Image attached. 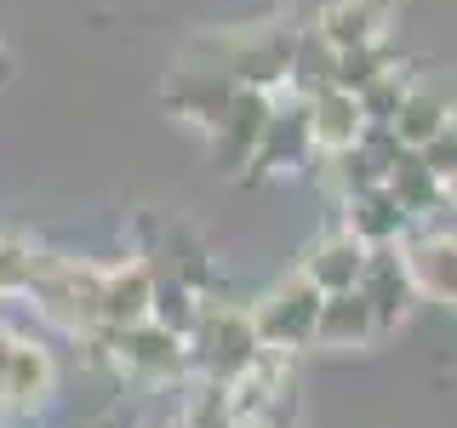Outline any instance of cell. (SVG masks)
I'll use <instances>...</instances> for the list:
<instances>
[{
  "instance_id": "1",
  "label": "cell",
  "mask_w": 457,
  "mask_h": 428,
  "mask_svg": "<svg viewBox=\"0 0 457 428\" xmlns=\"http://www.w3.org/2000/svg\"><path fill=\"white\" fill-rule=\"evenodd\" d=\"M320 297H326V292H314L303 275L286 280L280 292L252 314V337H257V349H280V354H286V349H303L309 332H314V309H320Z\"/></svg>"
},
{
  "instance_id": "2",
  "label": "cell",
  "mask_w": 457,
  "mask_h": 428,
  "mask_svg": "<svg viewBox=\"0 0 457 428\" xmlns=\"http://www.w3.org/2000/svg\"><path fill=\"white\" fill-rule=\"evenodd\" d=\"M389 0H326L314 35L332 52H354V46H383L389 35Z\"/></svg>"
},
{
  "instance_id": "3",
  "label": "cell",
  "mask_w": 457,
  "mask_h": 428,
  "mask_svg": "<svg viewBox=\"0 0 457 428\" xmlns=\"http://www.w3.org/2000/svg\"><path fill=\"white\" fill-rule=\"evenodd\" d=\"M309 143H320V149H349V143H361L366 132V114H361V97L343 92V86H320V92L309 97Z\"/></svg>"
},
{
  "instance_id": "4",
  "label": "cell",
  "mask_w": 457,
  "mask_h": 428,
  "mask_svg": "<svg viewBox=\"0 0 457 428\" xmlns=\"http://www.w3.org/2000/svg\"><path fill=\"white\" fill-rule=\"evenodd\" d=\"M252 354H257V337H252V320H246V314H228V309L200 314V360H206L212 371L235 377Z\"/></svg>"
},
{
  "instance_id": "5",
  "label": "cell",
  "mask_w": 457,
  "mask_h": 428,
  "mask_svg": "<svg viewBox=\"0 0 457 428\" xmlns=\"http://www.w3.org/2000/svg\"><path fill=\"white\" fill-rule=\"evenodd\" d=\"M378 332V320H371V303L361 292H326L320 309H314V332L320 342H332V349H361V342Z\"/></svg>"
},
{
  "instance_id": "6",
  "label": "cell",
  "mask_w": 457,
  "mask_h": 428,
  "mask_svg": "<svg viewBox=\"0 0 457 428\" xmlns=\"http://www.w3.org/2000/svg\"><path fill=\"white\" fill-rule=\"evenodd\" d=\"M52 383V366L35 342L0 337V399H40Z\"/></svg>"
},
{
  "instance_id": "7",
  "label": "cell",
  "mask_w": 457,
  "mask_h": 428,
  "mask_svg": "<svg viewBox=\"0 0 457 428\" xmlns=\"http://www.w3.org/2000/svg\"><path fill=\"white\" fill-rule=\"evenodd\" d=\"M361 263H366V246L354 235H332L326 246H314L303 280L314 292H354V280H361Z\"/></svg>"
},
{
  "instance_id": "8",
  "label": "cell",
  "mask_w": 457,
  "mask_h": 428,
  "mask_svg": "<svg viewBox=\"0 0 457 428\" xmlns=\"http://www.w3.org/2000/svg\"><path fill=\"white\" fill-rule=\"evenodd\" d=\"M400 228H406V206L383 189H366V194H354V206H349V235L361 240V246H389V240H400Z\"/></svg>"
},
{
  "instance_id": "9",
  "label": "cell",
  "mask_w": 457,
  "mask_h": 428,
  "mask_svg": "<svg viewBox=\"0 0 457 428\" xmlns=\"http://www.w3.org/2000/svg\"><path fill=\"white\" fill-rule=\"evenodd\" d=\"M149 292H154V280L143 268H114V275H104L97 309H104L109 325H137V320H149Z\"/></svg>"
},
{
  "instance_id": "10",
  "label": "cell",
  "mask_w": 457,
  "mask_h": 428,
  "mask_svg": "<svg viewBox=\"0 0 457 428\" xmlns=\"http://www.w3.org/2000/svg\"><path fill=\"white\" fill-rule=\"evenodd\" d=\"M120 360L132 366V371H149V377H166L171 366L183 360V349H178V332H166V325H120Z\"/></svg>"
},
{
  "instance_id": "11",
  "label": "cell",
  "mask_w": 457,
  "mask_h": 428,
  "mask_svg": "<svg viewBox=\"0 0 457 428\" xmlns=\"http://www.w3.org/2000/svg\"><path fill=\"white\" fill-rule=\"evenodd\" d=\"M452 126V109L440 103L435 92H406L400 97V109H395V120H389V132L400 149H423L435 132H446Z\"/></svg>"
},
{
  "instance_id": "12",
  "label": "cell",
  "mask_w": 457,
  "mask_h": 428,
  "mask_svg": "<svg viewBox=\"0 0 457 428\" xmlns=\"http://www.w3.org/2000/svg\"><path fill=\"white\" fill-rule=\"evenodd\" d=\"M406 275L411 285H423L428 297L452 303V235H428L406 251Z\"/></svg>"
},
{
  "instance_id": "13",
  "label": "cell",
  "mask_w": 457,
  "mask_h": 428,
  "mask_svg": "<svg viewBox=\"0 0 457 428\" xmlns=\"http://www.w3.org/2000/svg\"><path fill=\"white\" fill-rule=\"evenodd\" d=\"M35 263H40V257L29 251V246H18V240H0V292H23L29 275H35Z\"/></svg>"
}]
</instances>
